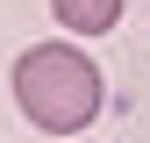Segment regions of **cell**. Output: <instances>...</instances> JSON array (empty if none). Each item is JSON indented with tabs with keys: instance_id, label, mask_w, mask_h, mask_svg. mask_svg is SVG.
<instances>
[{
	"instance_id": "6da1fadb",
	"label": "cell",
	"mask_w": 150,
	"mask_h": 143,
	"mask_svg": "<svg viewBox=\"0 0 150 143\" xmlns=\"http://www.w3.org/2000/svg\"><path fill=\"white\" fill-rule=\"evenodd\" d=\"M100 100H107L100 64H93L79 43H64V36L57 43H29L22 57H14V107H22L29 129L79 136V129H93Z\"/></svg>"
},
{
	"instance_id": "7a4b0ae2",
	"label": "cell",
	"mask_w": 150,
	"mask_h": 143,
	"mask_svg": "<svg viewBox=\"0 0 150 143\" xmlns=\"http://www.w3.org/2000/svg\"><path fill=\"white\" fill-rule=\"evenodd\" d=\"M50 14L64 36H107L122 22V0H50Z\"/></svg>"
},
{
	"instance_id": "3957f363",
	"label": "cell",
	"mask_w": 150,
	"mask_h": 143,
	"mask_svg": "<svg viewBox=\"0 0 150 143\" xmlns=\"http://www.w3.org/2000/svg\"><path fill=\"white\" fill-rule=\"evenodd\" d=\"M64 143H71V136H64Z\"/></svg>"
}]
</instances>
